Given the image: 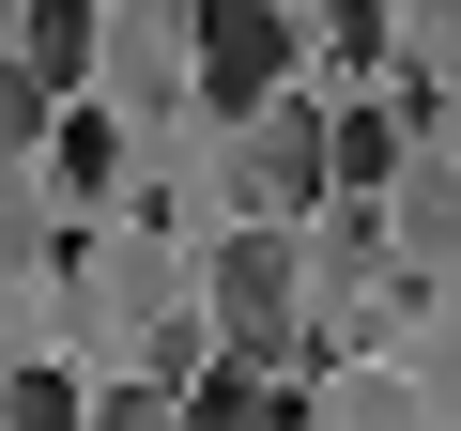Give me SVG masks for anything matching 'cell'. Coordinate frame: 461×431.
<instances>
[{
  "label": "cell",
  "instance_id": "obj_1",
  "mask_svg": "<svg viewBox=\"0 0 461 431\" xmlns=\"http://www.w3.org/2000/svg\"><path fill=\"white\" fill-rule=\"evenodd\" d=\"M293 93V0H200V108L262 124Z\"/></svg>",
  "mask_w": 461,
  "mask_h": 431
},
{
  "label": "cell",
  "instance_id": "obj_9",
  "mask_svg": "<svg viewBox=\"0 0 461 431\" xmlns=\"http://www.w3.org/2000/svg\"><path fill=\"white\" fill-rule=\"evenodd\" d=\"M77 431H185V400H154V385H123V400H93Z\"/></svg>",
  "mask_w": 461,
  "mask_h": 431
},
{
  "label": "cell",
  "instance_id": "obj_10",
  "mask_svg": "<svg viewBox=\"0 0 461 431\" xmlns=\"http://www.w3.org/2000/svg\"><path fill=\"white\" fill-rule=\"evenodd\" d=\"M415 32H430V47H461V0H415Z\"/></svg>",
  "mask_w": 461,
  "mask_h": 431
},
{
  "label": "cell",
  "instance_id": "obj_7",
  "mask_svg": "<svg viewBox=\"0 0 461 431\" xmlns=\"http://www.w3.org/2000/svg\"><path fill=\"white\" fill-rule=\"evenodd\" d=\"M77 416H93V400H77L62 370H16V385H0V431H77Z\"/></svg>",
  "mask_w": 461,
  "mask_h": 431
},
{
  "label": "cell",
  "instance_id": "obj_2",
  "mask_svg": "<svg viewBox=\"0 0 461 431\" xmlns=\"http://www.w3.org/2000/svg\"><path fill=\"white\" fill-rule=\"evenodd\" d=\"M323 185H339V170H323V108H308V93H277L247 139H230V200L277 216V232H293V216H323Z\"/></svg>",
  "mask_w": 461,
  "mask_h": 431
},
{
  "label": "cell",
  "instance_id": "obj_5",
  "mask_svg": "<svg viewBox=\"0 0 461 431\" xmlns=\"http://www.w3.org/2000/svg\"><path fill=\"white\" fill-rule=\"evenodd\" d=\"M185 431H308V400L277 385V354H230V370H200Z\"/></svg>",
  "mask_w": 461,
  "mask_h": 431
},
{
  "label": "cell",
  "instance_id": "obj_8",
  "mask_svg": "<svg viewBox=\"0 0 461 431\" xmlns=\"http://www.w3.org/2000/svg\"><path fill=\"white\" fill-rule=\"evenodd\" d=\"M47 124H62V108H47V93H32V78H16V62H0V154H32V139H47Z\"/></svg>",
  "mask_w": 461,
  "mask_h": 431
},
{
  "label": "cell",
  "instance_id": "obj_3",
  "mask_svg": "<svg viewBox=\"0 0 461 431\" xmlns=\"http://www.w3.org/2000/svg\"><path fill=\"white\" fill-rule=\"evenodd\" d=\"M200 293H215V339H230V354H277V339H293V232H277V216L230 232Z\"/></svg>",
  "mask_w": 461,
  "mask_h": 431
},
{
  "label": "cell",
  "instance_id": "obj_4",
  "mask_svg": "<svg viewBox=\"0 0 461 431\" xmlns=\"http://www.w3.org/2000/svg\"><path fill=\"white\" fill-rule=\"evenodd\" d=\"M93 47H108V0H16V78L62 108V93H93Z\"/></svg>",
  "mask_w": 461,
  "mask_h": 431
},
{
  "label": "cell",
  "instance_id": "obj_6",
  "mask_svg": "<svg viewBox=\"0 0 461 431\" xmlns=\"http://www.w3.org/2000/svg\"><path fill=\"white\" fill-rule=\"evenodd\" d=\"M323 170H339V185H384V170H400V124H384V108H339V124H323Z\"/></svg>",
  "mask_w": 461,
  "mask_h": 431
},
{
  "label": "cell",
  "instance_id": "obj_11",
  "mask_svg": "<svg viewBox=\"0 0 461 431\" xmlns=\"http://www.w3.org/2000/svg\"><path fill=\"white\" fill-rule=\"evenodd\" d=\"M0 32H16V0H0Z\"/></svg>",
  "mask_w": 461,
  "mask_h": 431
}]
</instances>
